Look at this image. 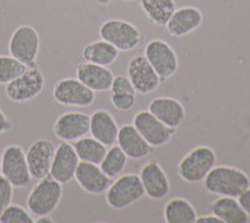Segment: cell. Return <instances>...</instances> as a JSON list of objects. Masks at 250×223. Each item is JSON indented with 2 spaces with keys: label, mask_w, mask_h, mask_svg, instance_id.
I'll list each match as a JSON object with an SVG mask.
<instances>
[{
  "label": "cell",
  "mask_w": 250,
  "mask_h": 223,
  "mask_svg": "<svg viewBox=\"0 0 250 223\" xmlns=\"http://www.w3.org/2000/svg\"><path fill=\"white\" fill-rule=\"evenodd\" d=\"M77 78L94 92H106L110 89L114 74L108 67L83 62L77 67Z\"/></svg>",
  "instance_id": "21"
},
{
  "label": "cell",
  "mask_w": 250,
  "mask_h": 223,
  "mask_svg": "<svg viewBox=\"0 0 250 223\" xmlns=\"http://www.w3.org/2000/svg\"><path fill=\"white\" fill-rule=\"evenodd\" d=\"M100 39L114 45L119 52H130L142 42V33L137 25L124 19H108L100 25Z\"/></svg>",
  "instance_id": "5"
},
{
  "label": "cell",
  "mask_w": 250,
  "mask_h": 223,
  "mask_svg": "<svg viewBox=\"0 0 250 223\" xmlns=\"http://www.w3.org/2000/svg\"><path fill=\"white\" fill-rule=\"evenodd\" d=\"M13 196H14V186L3 175H0V215L12 203Z\"/></svg>",
  "instance_id": "32"
},
{
  "label": "cell",
  "mask_w": 250,
  "mask_h": 223,
  "mask_svg": "<svg viewBox=\"0 0 250 223\" xmlns=\"http://www.w3.org/2000/svg\"><path fill=\"white\" fill-rule=\"evenodd\" d=\"M204 188L219 197L238 198L250 187V179L242 169L229 166H215L204 178Z\"/></svg>",
  "instance_id": "1"
},
{
  "label": "cell",
  "mask_w": 250,
  "mask_h": 223,
  "mask_svg": "<svg viewBox=\"0 0 250 223\" xmlns=\"http://www.w3.org/2000/svg\"><path fill=\"white\" fill-rule=\"evenodd\" d=\"M12 128L13 123L9 120V118L6 117L5 113L0 109V134H1V133H5V132L12 131Z\"/></svg>",
  "instance_id": "34"
},
{
  "label": "cell",
  "mask_w": 250,
  "mask_h": 223,
  "mask_svg": "<svg viewBox=\"0 0 250 223\" xmlns=\"http://www.w3.org/2000/svg\"><path fill=\"white\" fill-rule=\"evenodd\" d=\"M123 3H134V1H137V0H122Z\"/></svg>",
  "instance_id": "38"
},
{
  "label": "cell",
  "mask_w": 250,
  "mask_h": 223,
  "mask_svg": "<svg viewBox=\"0 0 250 223\" xmlns=\"http://www.w3.org/2000/svg\"><path fill=\"white\" fill-rule=\"evenodd\" d=\"M1 175L14 186L24 188L31 180L24 149L17 144L5 147L1 153Z\"/></svg>",
  "instance_id": "10"
},
{
  "label": "cell",
  "mask_w": 250,
  "mask_h": 223,
  "mask_svg": "<svg viewBox=\"0 0 250 223\" xmlns=\"http://www.w3.org/2000/svg\"><path fill=\"white\" fill-rule=\"evenodd\" d=\"M97 1L100 5H109L110 3H113L114 0H97Z\"/></svg>",
  "instance_id": "37"
},
{
  "label": "cell",
  "mask_w": 250,
  "mask_h": 223,
  "mask_svg": "<svg viewBox=\"0 0 250 223\" xmlns=\"http://www.w3.org/2000/svg\"><path fill=\"white\" fill-rule=\"evenodd\" d=\"M73 147H74L80 160L94 164L102 163V160L104 159L106 151H108L105 144H103L95 138L86 137V135L75 140Z\"/></svg>",
  "instance_id": "27"
},
{
  "label": "cell",
  "mask_w": 250,
  "mask_h": 223,
  "mask_svg": "<svg viewBox=\"0 0 250 223\" xmlns=\"http://www.w3.org/2000/svg\"><path fill=\"white\" fill-rule=\"evenodd\" d=\"M40 49L39 33L31 25H20L13 32L9 40V54L26 67H37Z\"/></svg>",
  "instance_id": "6"
},
{
  "label": "cell",
  "mask_w": 250,
  "mask_h": 223,
  "mask_svg": "<svg viewBox=\"0 0 250 223\" xmlns=\"http://www.w3.org/2000/svg\"><path fill=\"white\" fill-rule=\"evenodd\" d=\"M195 223H223L216 216H202V217H196Z\"/></svg>",
  "instance_id": "35"
},
{
  "label": "cell",
  "mask_w": 250,
  "mask_h": 223,
  "mask_svg": "<svg viewBox=\"0 0 250 223\" xmlns=\"http://www.w3.org/2000/svg\"><path fill=\"white\" fill-rule=\"evenodd\" d=\"M119 126L117 120L105 109H98L90 115V128L89 133L91 137L105 144L106 147H111L117 143Z\"/></svg>",
  "instance_id": "22"
},
{
  "label": "cell",
  "mask_w": 250,
  "mask_h": 223,
  "mask_svg": "<svg viewBox=\"0 0 250 223\" xmlns=\"http://www.w3.org/2000/svg\"><path fill=\"white\" fill-rule=\"evenodd\" d=\"M82 57L89 63L109 67L118 59L119 50L105 40H94L83 48Z\"/></svg>",
  "instance_id": "24"
},
{
  "label": "cell",
  "mask_w": 250,
  "mask_h": 223,
  "mask_svg": "<svg viewBox=\"0 0 250 223\" xmlns=\"http://www.w3.org/2000/svg\"><path fill=\"white\" fill-rule=\"evenodd\" d=\"M62 197V184L48 175L31 188L26 200L28 211L35 217L50 215L59 206Z\"/></svg>",
  "instance_id": "2"
},
{
  "label": "cell",
  "mask_w": 250,
  "mask_h": 223,
  "mask_svg": "<svg viewBox=\"0 0 250 223\" xmlns=\"http://www.w3.org/2000/svg\"><path fill=\"white\" fill-rule=\"evenodd\" d=\"M28 67L12 55H0V84H8L25 72Z\"/></svg>",
  "instance_id": "29"
},
{
  "label": "cell",
  "mask_w": 250,
  "mask_h": 223,
  "mask_svg": "<svg viewBox=\"0 0 250 223\" xmlns=\"http://www.w3.org/2000/svg\"><path fill=\"white\" fill-rule=\"evenodd\" d=\"M144 57L148 59L162 82L170 79L178 72V55L170 44L167 43L165 40L159 38L149 40L148 44L145 45Z\"/></svg>",
  "instance_id": "8"
},
{
  "label": "cell",
  "mask_w": 250,
  "mask_h": 223,
  "mask_svg": "<svg viewBox=\"0 0 250 223\" xmlns=\"http://www.w3.org/2000/svg\"><path fill=\"white\" fill-rule=\"evenodd\" d=\"M35 222L37 223H53L54 220L50 217V215H44V216H40V217L35 218Z\"/></svg>",
  "instance_id": "36"
},
{
  "label": "cell",
  "mask_w": 250,
  "mask_h": 223,
  "mask_svg": "<svg viewBox=\"0 0 250 223\" xmlns=\"http://www.w3.org/2000/svg\"><path fill=\"white\" fill-rule=\"evenodd\" d=\"M145 196L139 175L126 173L115 178L105 191V201L109 207L117 211L128 208Z\"/></svg>",
  "instance_id": "4"
},
{
  "label": "cell",
  "mask_w": 250,
  "mask_h": 223,
  "mask_svg": "<svg viewBox=\"0 0 250 223\" xmlns=\"http://www.w3.org/2000/svg\"><path fill=\"white\" fill-rule=\"evenodd\" d=\"M140 9L151 24L165 26L175 12V0H139Z\"/></svg>",
  "instance_id": "25"
},
{
  "label": "cell",
  "mask_w": 250,
  "mask_h": 223,
  "mask_svg": "<svg viewBox=\"0 0 250 223\" xmlns=\"http://www.w3.org/2000/svg\"><path fill=\"white\" fill-rule=\"evenodd\" d=\"M45 87L43 72L37 67H29L23 74L5 86V94L15 103H25L37 98Z\"/></svg>",
  "instance_id": "7"
},
{
  "label": "cell",
  "mask_w": 250,
  "mask_h": 223,
  "mask_svg": "<svg viewBox=\"0 0 250 223\" xmlns=\"http://www.w3.org/2000/svg\"><path fill=\"white\" fill-rule=\"evenodd\" d=\"M117 144L130 159H142L153 152V147L144 139L133 124H125L118 132Z\"/></svg>",
  "instance_id": "20"
},
{
  "label": "cell",
  "mask_w": 250,
  "mask_h": 223,
  "mask_svg": "<svg viewBox=\"0 0 250 223\" xmlns=\"http://www.w3.org/2000/svg\"><path fill=\"white\" fill-rule=\"evenodd\" d=\"M133 126L151 147L165 146L176 133V129L163 123L149 111L138 112L133 118Z\"/></svg>",
  "instance_id": "11"
},
{
  "label": "cell",
  "mask_w": 250,
  "mask_h": 223,
  "mask_svg": "<svg viewBox=\"0 0 250 223\" xmlns=\"http://www.w3.org/2000/svg\"><path fill=\"white\" fill-rule=\"evenodd\" d=\"M196 209L188 200L174 197L164 206V221L167 223H195Z\"/></svg>",
  "instance_id": "26"
},
{
  "label": "cell",
  "mask_w": 250,
  "mask_h": 223,
  "mask_svg": "<svg viewBox=\"0 0 250 223\" xmlns=\"http://www.w3.org/2000/svg\"><path fill=\"white\" fill-rule=\"evenodd\" d=\"M79 162L80 159L73 144L69 142H62L55 148L49 175L57 179L59 183H69L70 180L74 179L75 171Z\"/></svg>",
  "instance_id": "16"
},
{
  "label": "cell",
  "mask_w": 250,
  "mask_h": 223,
  "mask_svg": "<svg viewBox=\"0 0 250 223\" xmlns=\"http://www.w3.org/2000/svg\"><path fill=\"white\" fill-rule=\"evenodd\" d=\"M203 13L195 6H182L175 12L165 24V29L169 35L174 38H183L195 32L203 24Z\"/></svg>",
  "instance_id": "18"
},
{
  "label": "cell",
  "mask_w": 250,
  "mask_h": 223,
  "mask_svg": "<svg viewBox=\"0 0 250 223\" xmlns=\"http://www.w3.org/2000/svg\"><path fill=\"white\" fill-rule=\"evenodd\" d=\"M110 95H125V94H137V90L134 89L133 84L126 75H117L114 77L113 83L110 87Z\"/></svg>",
  "instance_id": "31"
},
{
  "label": "cell",
  "mask_w": 250,
  "mask_h": 223,
  "mask_svg": "<svg viewBox=\"0 0 250 223\" xmlns=\"http://www.w3.org/2000/svg\"><path fill=\"white\" fill-rule=\"evenodd\" d=\"M211 213L223 223H247L249 215L235 197H219L210 206Z\"/></svg>",
  "instance_id": "23"
},
{
  "label": "cell",
  "mask_w": 250,
  "mask_h": 223,
  "mask_svg": "<svg viewBox=\"0 0 250 223\" xmlns=\"http://www.w3.org/2000/svg\"><path fill=\"white\" fill-rule=\"evenodd\" d=\"M126 70H128L129 80L139 94H150L155 92L162 83L159 75L156 74L144 54L134 55L129 60Z\"/></svg>",
  "instance_id": "12"
},
{
  "label": "cell",
  "mask_w": 250,
  "mask_h": 223,
  "mask_svg": "<svg viewBox=\"0 0 250 223\" xmlns=\"http://www.w3.org/2000/svg\"><path fill=\"white\" fill-rule=\"evenodd\" d=\"M148 111L163 123L174 129H178L184 123L187 112L179 100L170 97H159L149 103Z\"/></svg>",
  "instance_id": "19"
},
{
  "label": "cell",
  "mask_w": 250,
  "mask_h": 223,
  "mask_svg": "<svg viewBox=\"0 0 250 223\" xmlns=\"http://www.w3.org/2000/svg\"><path fill=\"white\" fill-rule=\"evenodd\" d=\"M74 179L77 180L80 188L89 195H102L113 182V179L102 171L99 164L83 160H80L78 164Z\"/></svg>",
  "instance_id": "17"
},
{
  "label": "cell",
  "mask_w": 250,
  "mask_h": 223,
  "mask_svg": "<svg viewBox=\"0 0 250 223\" xmlns=\"http://www.w3.org/2000/svg\"><path fill=\"white\" fill-rule=\"evenodd\" d=\"M128 156L125 155L123 149L118 144H113L106 151L105 157L99 166L108 177H110L111 179H115L123 173V171L126 167V163H128Z\"/></svg>",
  "instance_id": "28"
},
{
  "label": "cell",
  "mask_w": 250,
  "mask_h": 223,
  "mask_svg": "<svg viewBox=\"0 0 250 223\" xmlns=\"http://www.w3.org/2000/svg\"><path fill=\"white\" fill-rule=\"evenodd\" d=\"M216 164V153L208 146H198L182 158L178 164V175L188 183L204 180Z\"/></svg>",
  "instance_id": "3"
},
{
  "label": "cell",
  "mask_w": 250,
  "mask_h": 223,
  "mask_svg": "<svg viewBox=\"0 0 250 223\" xmlns=\"http://www.w3.org/2000/svg\"><path fill=\"white\" fill-rule=\"evenodd\" d=\"M238 201L239 203H240V206L243 207V209L250 216V187H248V188L243 192L242 195L239 196Z\"/></svg>",
  "instance_id": "33"
},
{
  "label": "cell",
  "mask_w": 250,
  "mask_h": 223,
  "mask_svg": "<svg viewBox=\"0 0 250 223\" xmlns=\"http://www.w3.org/2000/svg\"><path fill=\"white\" fill-rule=\"evenodd\" d=\"M0 223H35V218L24 207L10 203L0 215Z\"/></svg>",
  "instance_id": "30"
},
{
  "label": "cell",
  "mask_w": 250,
  "mask_h": 223,
  "mask_svg": "<svg viewBox=\"0 0 250 223\" xmlns=\"http://www.w3.org/2000/svg\"><path fill=\"white\" fill-rule=\"evenodd\" d=\"M0 175H1V158H0Z\"/></svg>",
  "instance_id": "39"
},
{
  "label": "cell",
  "mask_w": 250,
  "mask_h": 223,
  "mask_svg": "<svg viewBox=\"0 0 250 223\" xmlns=\"http://www.w3.org/2000/svg\"><path fill=\"white\" fill-rule=\"evenodd\" d=\"M53 98L62 106L86 108L95 102V92L78 78H62L53 87Z\"/></svg>",
  "instance_id": "9"
},
{
  "label": "cell",
  "mask_w": 250,
  "mask_h": 223,
  "mask_svg": "<svg viewBox=\"0 0 250 223\" xmlns=\"http://www.w3.org/2000/svg\"><path fill=\"white\" fill-rule=\"evenodd\" d=\"M54 153L55 146L45 138H39L29 146L25 156L31 179L39 180L49 175Z\"/></svg>",
  "instance_id": "14"
},
{
  "label": "cell",
  "mask_w": 250,
  "mask_h": 223,
  "mask_svg": "<svg viewBox=\"0 0 250 223\" xmlns=\"http://www.w3.org/2000/svg\"><path fill=\"white\" fill-rule=\"evenodd\" d=\"M89 128L90 115L82 112H66L57 118L53 132L58 139L71 143L88 135Z\"/></svg>",
  "instance_id": "13"
},
{
  "label": "cell",
  "mask_w": 250,
  "mask_h": 223,
  "mask_svg": "<svg viewBox=\"0 0 250 223\" xmlns=\"http://www.w3.org/2000/svg\"><path fill=\"white\" fill-rule=\"evenodd\" d=\"M145 195L150 200L159 201L165 198L170 192L169 178L159 162L150 160L142 167L139 173Z\"/></svg>",
  "instance_id": "15"
}]
</instances>
